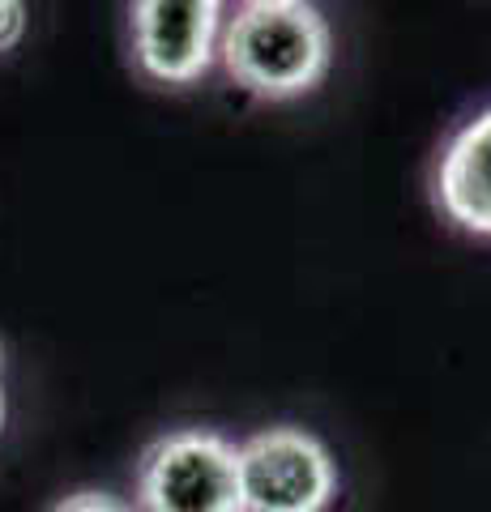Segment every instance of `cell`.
<instances>
[{"label": "cell", "instance_id": "obj_1", "mask_svg": "<svg viewBox=\"0 0 491 512\" xmlns=\"http://www.w3.org/2000/svg\"><path fill=\"white\" fill-rule=\"evenodd\" d=\"M223 64L261 99H295L329 69V26L299 0H252L223 30Z\"/></svg>", "mask_w": 491, "mask_h": 512}, {"label": "cell", "instance_id": "obj_9", "mask_svg": "<svg viewBox=\"0 0 491 512\" xmlns=\"http://www.w3.org/2000/svg\"><path fill=\"white\" fill-rule=\"evenodd\" d=\"M0 355H5V350H0ZM0 363H5V359H0Z\"/></svg>", "mask_w": 491, "mask_h": 512}, {"label": "cell", "instance_id": "obj_8", "mask_svg": "<svg viewBox=\"0 0 491 512\" xmlns=\"http://www.w3.org/2000/svg\"><path fill=\"white\" fill-rule=\"evenodd\" d=\"M0 423H5V393H0Z\"/></svg>", "mask_w": 491, "mask_h": 512}, {"label": "cell", "instance_id": "obj_4", "mask_svg": "<svg viewBox=\"0 0 491 512\" xmlns=\"http://www.w3.org/2000/svg\"><path fill=\"white\" fill-rule=\"evenodd\" d=\"M218 18L214 0H137L133 5V43L141 69L158 82L184 86L210 69Z\"/></svg>", "mask_w": 491, "mask_h": 512}, {"label": "cell", "instance_id": "obj_7", "mask_svg": "<svg viewBox=\"0 0 491 512\" xmlns=\"http://www.w3.org/2000/svg\"><path fill=\"white\" fill-rule=\"evenodd\" d=\"M56 512H124L116 500H107V495H94V491H82V495H69L65 504Z\"/></svg>", "mask_w": 491, "mask_h": 512}, {"label": "cell", "instance_id": "obj_2", "mask_svg": "<svg viewBox=\"0 0 491 512\" xmlns=\"http://www.w3.org/2000/svg\"><path fill=\"white\" fill-rule=\"evenodd\" d=\"M141 512H244L235 448L214 431H171L137 466Z\"/></svg>", "mask_w": 491, "mask_h": 512}, {"label": "cell", "instance_id": "obj_3", "mask_svg": "<svg viewBox=\"0 0 491 512\" xmlns=\"http://www.w3.org/2000/svg\"><path fill=\"white\" fill-rule=\"evenodd\" d=\"M244 512H325L338 474L325 444L299 427H269L235 448Z\"/></svg>", "mask_w": 491, "mask_h": 512}, {"label": "cell", "instance_id": "obj_6", "mask_svg": "<svg viewBox=\"0 0 491 512\" xmlns=\"http://www.w3.org/2000/svg\"><path fill=\"white\" fill-rule=\"evenodd\" d=\"M26 30V5L18 0H0V52H9Z\"/></svg>", "mask_w": 491, "mask_h": 512}, {"label": "cell", "instance_id": "obj_5", "mask_svg": "<svg viewBox=\"0 0 491 512\" xmlns=\"http://www.w3.org/2000/svg\"><path fill=\"white\" fill-rule=\"evenodd\" d=\"M436 197H440V210L457 227H466L474 235H491V111L470 120L449 141L445 158H440Z\"/></svg>", "mask_w": 491, "mask_h": 512}]
</instances>
